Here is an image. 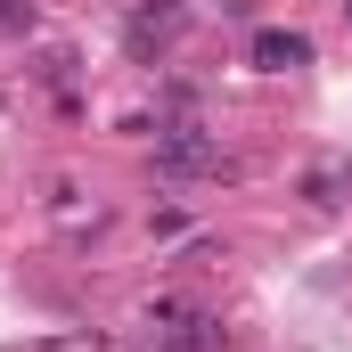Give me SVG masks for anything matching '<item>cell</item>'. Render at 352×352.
<instances>
[{
	"label": "cell",
	"instance_id": "6da1fadb",
	"mask_svg": "<svg viewBox=\"0 0 352 352\" xmlns=\"http://www.w3.org/2000/svg\"><path fill=\"white\" fill-rule=\"evenodd\" d=\"M173 33H180V8H140L123 41H131V58H156V50H164Z\"/></svg>",
	"mask_w": 352,
	"mask_h": 352
},
{
	"label": "cell",
	"instance_id": "7a4b0ae2",
	"mask_svg": "<svg viewBox=\"0 0 352 352\" xmlns=\"http://www.w3.org/2000/svg\"><path fill=\"white\" fill-rule=\"evenodd\" d=\"M254 58L287 74V66H311V41H303V33H254Z\"/></svg>",
	"mask_w": 352,
	"mask_h": 352
},
{
	"label": "cell",
	"instance_id": "3957f363",
	"mask_svg": "<svg viewBox=\"0 0 352 352\" xmlns=\"http://www.w3.org/2000/svg\"><path fill=\"white\" fill-rule=\"evenodd\" d=\"M336 188H344V173H311V180H303V197H311V205H336Z\"/></svg>",
	"mask_w": 352,
	"mask_h": 352
}]
</instances>
